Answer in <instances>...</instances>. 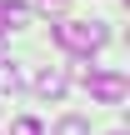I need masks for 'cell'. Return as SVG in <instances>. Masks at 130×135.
<instances>
[{"label":"cell","instance_id":"cell-1","mask_svg":"<svg viewBox=\"0 0 130 135\" xmlns=\"http://www.w3.org/2000/svg\"><path fill=\"white\" fill-rule=\"evenodd\" d=\"M50 40H55L60 50H70V55L90 60V55L110 40V30H105L100 20H55V25H50Z\"/></svg>","mask_w":130,"mask_h":135},{"label":"cell","instance_id":"cell-2","mask_svg":"<svg viewBox=\"0 0 130 135\" xmlns=\"http://www.w3.org/2000/svg\"><path fill=\"white\" fill-rule=\"evenodd\" d=\"M80 80H85L90 100H100V105H120V100L130 95V80L120 75V70H85Z\"/></svg>","mask_w":130,"mask_h":135},{"label":"cell","instance_id":"cell-3","mask_svg":"<svg viewBox=\"0 0 130 135\" xmlns=\"http://www.w3.org/2000/svg\"><path fill=\"white\" fill-rule=\"evenodd\" d=\"M20 25H30V10L20 0H0V35L5 30H20Z\"/></svg>","mask_w":130,"mask_h":135},{"label":"cell","instance_id":"cell-4","mask_svg":"<svg viewBox=\"0 0 130 135\" xmlns=\"http://www.w3.org/2000/svg\"><path fill=\"white\" fill-rule=\"evenodd\" d=\"M35 95L60 100V95H65V75H60V70H40V75H35Z\"/></svg>","mask_w":130,"mask_h":135},{"label":"cell","instance_id":"cell-5","mask_svg":"<svg viewBox=\"0 0 130 135\" xmlns=\"http://www.w3.org/2000/svg\"><path fill=\"white\" fill-rule=\"evenodd\" d=\"M0 95H20V70L0 55Z\"/></svg>","mask_w":130,"mask_h":135},{"label":"cell","instance_id":"cell-6","mask_svg":"<svg viewBox=\"0 0 130 135\" xmlns=\"http://www.w3.org/2000/svg\"><path fill=\"white\" fill-rule=\"evenodd\" d=\"M55 135H90V120H80V115H60V120H55Z\"/></svg>","mask_w":130,"mask_h":135},{"label":"cell","instance_id":"cell-7","mask_svg":"<svg viewBox=\"0 0 130 135\" xmlns=\"http://www.w3.org/2000/svg\"><path fill=\"white\" fill-rule=\"evenodd\" d=\"M10 135H45V125L35 115H20V120H10Z\"/></svg>","mask_w":130,"mask_h":135},{"label":"cell","instance_id":"cell-8","mask_svg":"<svg viewBox=\"0 0 130 135\" xmlns=\"http://www.w3.org/2000/svg\"><path fill=\"white\" fill-rule=\"evenodd\" d=\"M40 10H45V15H60V10H65V0H40Z\"/></svg>","mask_w":130,"mask_h":135},{"label":"cell","instance_id":"cell-9","mask_svg":"<svg viewBox=\"0 0 130 135\" xmlns=\"http://www.w3.org/2000/svg\"><path fill=\"white\" fill-rule=\"evenodd\" d=\"M110 135H125V130H110Z\"/></svg>","mask_w":130,"mask_h":135}]
</instances>
